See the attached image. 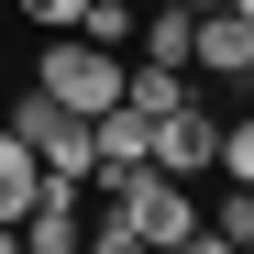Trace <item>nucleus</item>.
Returning a JSON list of instances; mask_svg holds the SVG:
<instances>
[{
    "mask_svg": "<svg viewBox=\"0 0 254 254\" xmlns=\"http://www.w3.org/2000/svg\"><path fill=\"white\" fill-rule=\"evenodd\" d=\"M33 199H45V155H33L11 122H0V221L22 232V210H33Z\"/></svg>",
    "mask_w": 254,
    "mask_h": 254,
    "instance_id": "nucleus-6",
    "label": "nucleus"
},
{
    "mask_svg": "<svg viewBox=\"0 0 254 254\" xmlns=\"http://www.w3.org/2000/svg\"><path fill=\"white\" fill-rule=\"evenodd\" d=\"M232 11H243V22H254V0H232Z\"/></svg>",
    "mask_w": 254,
    "mask_h": 254,
    "instance_id": "nucleus-15",
    "label": "nucleus"
},
{
    "mask_svg": "<svg viewBox=\"0 0 254 254\" xmlns=\"http://www.w3.org/2000/svg\"><path fill=\"white\" fill-rule=\"evenodd\" d=\"M133 11H144V0H133Z\"/></svg>",
    "mask_w": 254,
    "mask_h": 254,
    "instance_id": "nucleus-17",
    "label": "nucleus"
},
{
    "mask_svg": "<svg viewBox=\"0 0 254 254\" xmlns=\"http://www.w3.org/2000/svg\"><path fill=\"white\" fill-rule=\"evenodd\" d=\"M199 221L221 232V243H243V254H254V188H232V177H221V199H210Z\"/></svg>",
    "mask_w": 254,
    "mask_h": 254,
    "instance_id": "nucleus-9",
    "label": "nucleus"
},
{
    "mask_svg": "<svg viewBox=\"0 0 254 254\" xmlns=\"http://www.w3.org/2000/svg\"><path fill=\"white\" fill-rule=\"evenodd\" d=\"M144 166H166V177H188V188H199L210 166H221V122H210L199 100H188V111H166V122H155V155H144Z\"/></svg>",
    "mask_w": 254,
    "mask_h": 254,
    "instance_id": "nucleus-3",
    "label": "nucleus"
},
{
    "mask_svg": "<svg viewBox=\"0 0 254 254\" xmlns=\"http://www.w3.org/2000/svg\"><path fill=\"white\" fill-rule=\"evenodd\" d=\"M22 22H56V33H77V11H89V0H11Z\"/></svg>",
    "mask_w": 254,
    "mask_h": 254,
    "instance_id": "nucleus-11",
    "label": "nucleus"
},
{
    "mask_svg": "<svg viewBox=\"0 0 254 254\" xmlns=\"http://www.w3.org/2000/svg\"><path fill=\"white\" fill-rule=\"evenodd\" d=\"M0 22H11V0H0Z\"/></svg>",
    "mask_w": 254,
    "mask_h": 254,
    "instance_id": "nucleus-16",
    "label": "nucleus"
},
{
    "mask_svg": "<svg viewBox=\"0 0 254 254\" xmlns=\"http://www.w3.org/2000/svg\"><path fill=\"white\" fill-rule=\"evenodd\" d=\"M210 177L254 188V111H232V122H221V166H210Z\"/></svg>",
    "mask_w": 254,
    "mask_h": 254,
    "instance_id": "nucleus-10",
    "label": "nucleus"
},
{
    "mask_svg": "<svg viewBox=\"0 0 254 254\" xmlns=\"http://www.w3.org/2000/svg\"><path fill=\"white\" fill-rule=\"evenodd\" d=\"M122 100H133L144 122H166V111H188V100H199V77H188V66H144V56H133V66H122Z\"/></svg>",
    "mask_w": 254,
    "mask_h": 254,
    "instance_id": "nucleus-7",
    "label": "nucleus"
},
{
    "mask_svg": "<svg viewBox=\"0 0 254 254\" xmlns=\"http://www.w3.org/2000/svg\"><path fill=\"white\" fill-rule=\"evenodd\" d=\"M0 254H22V232H11V221H0Z\"/></svg>",
    "mask_w": 254,
    "mask_h": 254,
    "instance_id": "nucleus-12",
    "label": "nucleus"
},
{
    "mask_svg": "<svg viewBox=\"0 0 254 254\" xmlns=\"http://www.w3.org/2000/svg\"><path fill=\"white\" fill-rule=\"evenodd\" d=\"M254 66V22L232 11V0H221V11H199V56H188V77H243Z\"/></svg>",
    "mask_w": 254,
    "mask_h": 254,
    "instance_id": "nucleus-5",
    "label": "nucleus"
},
{
    "mask_svg": "<svg viewBox=\"0 0 254 254\" xmlns=\"http://www.w3.org/2000/svg\"><path fill=\"white\" fill-rule=\"evenodd\" d=\"M188 11H221V0H188Z\"/></svg>",
    "mask_w": 254,
    "mask_h": 254,
    "instance_id": "nucleus-14",
    "label": "nucleus"
},
{
    "mask_svg": "<svg viewBox=\"0 0 254 254\" xmlns=\"http://www.w3.org/2000/svg\"><path fill=\"white\" fill-rule=\"evenodd\" d=\"M11 133L45 155V177H89V166H100V122H89V111H66V100H45V89H22V100H11Z\"/></svg>",
    "mask_w": 254,
    "mask_h": 254,
    "instance_id": "nucleus-2",
    "label": "nucleus"
},
{
    "mask_svg": "<svg viewBox=\"0 0 254 254\" xmlns=\"http://www.w3.org/2000/svg\"><path fill=\"white\" fill-rule=\"evenodd\" d=\"M122 66H133V56H111V45H89V33H56V45H45V66H33V89L100 122V111L122 100Z\"/></svg>",
    "mask_w": 254,
    "mask_h": 254,
    "instance_id": "nucleus-1",
    "label": "nucleus"
},
{
    "mask_svg": "<svg viewBox=\"0 0 254 254\" xmlns=\"http://www.w3.org/2000/svg\"><path fill=\"white\" fill-rule=\"evenodd\" d=\"M144 155H155V122H144L133 100H111V111H100V166H89V177H122V166H144Z\"/></svg>",
    "mask_w": 254,
    "mask_h": 254,
    "instance_id": "nucleus-8",
    "label": "nucleus"
},
{
    "mask_svg": "<svg viewBox=\"0 0 254 254\" xmlns=\"http://www.w3.org/2000/svg\"><path fill=\"white\" fill-rule=\"evenodd\" d=\"M133 56H144V66H188V56H199V11H188V0H144Z\"/></svg>",
    "mask_w": 254,
    "mask_h": 254,
    "instance_id": "nucleus-4",
    "label": "nucleus"
},
{
    "mask_svg": "<svg viewBox=\"0 0 254 254\" xmlns=\"http://www.w3.org/2000/svg\"><path fill=\"white\" fill-rule=\"evenodd\" d=\"M232 89H243V111H254V66H243V77H232Z\"/></svg>",
    "mask_w": 254,
    "mask_h": 254,
    "instance_id": "nucleus-13",
    "label": "nucleus"
}]
</instances>
